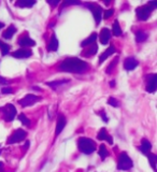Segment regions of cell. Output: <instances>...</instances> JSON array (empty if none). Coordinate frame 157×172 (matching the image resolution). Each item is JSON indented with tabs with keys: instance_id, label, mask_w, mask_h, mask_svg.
<instances>
[{
	"instance_id": "cell-22",
	"label": "cell",
	"mask_w": 157,
	"mask_h": 172,
	"mask_svg": "<svg viewBox=\"0 0 157 172\" xmlns=\"http://www.w3.org/2000/svg\"><path fill=\"white\" fill-rule=\"evenodd\" d=\"M69 80H60V81H53V82H46V85L50 86L51 88H57L58 86H62L64 84L69 83Z\"/></svg>"
},
{
	"instance_id": "cell-12",
	"label": "cell",
	"mask_w": 157,
	"mask_h": 172,
	"mask_svg": "<svg viewBox=\"0 0 157 172\" xmlns=\"http://www.w3.org/2000/svg\"><path fill=\"white\" fill-rule=\"evenodd\" d=\"M17 43H18V45H21L22 47H31V46H34V44H36V42H34L32 39H30L28 36L21 37V38L18 39V41H17Z\"/></svg>"
},
{
	"instance_id": "cell-37",
	"label": "cell",
	"mask_w": 157,
	"mask_h": 172,
	"mask_svg": "<svg viewBox=\"0 0 157 172\" xmlns=\"http://www.w3.org/2000/svg\"><path fill=\"white\" fill-rule=\"evenodd\" d=\"M47 2H49L51 6H57V4L59 3V1H58V0H57V1H50V0H49Z\"/></svg>"
},
{
	"instance_id": "cell-7",
	"label": "cell",
	"mask_w": 157,
	"mask_h": 172,
	"mask_svg": "<svg viewBox=\"0 0 157 172\" xmlns=\"http://www.w3.org/2000/svg\"><path fill=\"white\" fill-rule=\"evenodd\" d=\"M152 11L153 10H152L147 4H145V6H141L136 9L137 17H138V19H140V21H147V19L150 17V15H151Z\"/></svg>"
},
{
	"instance_id": "cell-39",
	"label": "cell",
	"mask_w": 157,
	"mask_h": 172,
	"mask_svg": "<svg viewBox=\"0 0 157 172\" xmlns=\"http://www.w3.org/2000/svg\"><path fill=\"white\" fill-rule=\"evenodd\" d=\"M2 171H3V162H0V172H2Z\"/></svg>"
},
{
	"instance_id": "cell-35",
	"label": "cell",
	"mask_w": 157,
	"mask_h": 172,
	"mask_svg": "<svg viewBox=\"0 0 157 172\" xmlns=\"http://www.w3.org/2000/svg\"><path fill=\"white\" fill-rule=\"evenodd\" d=\"M99 115L102 117V121L106 122V123H108L109 118H108V116H107V114H106V112H104V111H101V112H99Z\"/></svg>"
},
{
	"instance_id": "cell-31",
	"label": "cell",
	"mask_w": 157,
	"mask_h": 172,
	"mask_svg": "<svg viewBox=\"0 0 157 172\" xmlns=\"http://www.w3.org/2000/svg\"><path fill=\"white\" fill-rule=\"evenodd\" d=\"M108 103L110 104L111 106H114V108H119V101L117 99H115L114 97H110V98H109Z\"/></svg>"
},
{
	"instance_id": "cell-42",
	"label": "cell",
	"mask_w": 157,
	"mask_h": 172,
	"mask_svg": "<svg viewBox=\"0 0 157 172\" xmlns=\"http://www.w3.org/2000/svg\"><path fill=\"white\" fill-rule=\"evenodd\" d=\"M104 3H106V4H109V3H110V1H106V0H104Z\"/></svg>"
},
{
	"instance_id": "cell-18",
	"label": "cell",
	"mask_w": 157,
	"mask_h": 172,
	"mask_svg": "<svg viewBox=\"0 0 157 172\" xmlns=\"http://www.w3.org/2000/svg\"><path fill=\"white\" fill-rule=\"evenodd\" d=\"M47 50H49L50 52H56L58 50V40H57V38H56L55 34H52L51 39H50L49 45H47Z\"/></svg>"
},
{
	"instance_id": "cell-34",
	"label": "cell",
	"mask_w": 157,
	"mask_h": 172,
	"mask_svg": "<svg viewBox=\"0 0 157 172\" xmlns=\"http://www.w3.org/2000/svg\"><path fill=\"white\" fill-rule=\"evenodd\" d=\"M12 93H13V89L11 87H6V86L2 87L1 94H12Z\"/></svg>"
},
{
	"instance_id": "cell-41",
	"label": "cell",
	"mask_w": 157,
	"mask_h": 172,
	"mask_svg": "<svg viewBox=\"0 0 157 172\" xmlns=\"http://www.w3.org/2000/svg\"><path fill=\"white\" fill-rule=\"evenodd\" d=\"M4 27V25H3V23H1V22H0V29H2V28Z\"/></svg>"
},
{
	"instance_id": "cell-17",
	"label": "cell",
	"mask_w": 157,
	"mask_h": 172,
	"mask_svg": "<svg viewBox=\"0 0 157 172\" xmlns=\"http://www.w3.org/2000/svg\"><path fill=\"white\" fill-rule=\"evenodd\" d=\"M98 140H106L107 142L109 143V144H112L113 143V140H112V137L110 136V134H108V131L106 130V128H101L99 131V134H98L97 136Z\"/></svg>"
},
{
	"instance_id": "cell-6",
	"label": "cell",
	"mask_w": 157,
	"mask_h": 172,
	"mask_svg": "<svg viewBox=\"0 0 157 172\" xmlns=\"http://www.w3.org/2000/svg\"><path fill=\"white\" fill-rule=\"evenodd\" d=\"M1 110L3 112V119L6 122H12L15 118V116H16V109H15V106L13 104H6Z\"/></svg>"
},
{
	"instance_id": "cell-14",
	"label": "cell",
	"mask_w": 157,
	"mask_h": 172,
	"mask_svg": "<svg viewBox=\"0 0 157 172\" xmlns=\"http://www.w3.org/2000/svg\"><path fill=\"white\" fill-rule=\"evenodd\" d=\"M98 51V45L96 44V43H94V44L89 45L88 47H87L86 50H83V52L81 53V55L83 56V57H91V56H94L96 53H97Z\"/></svg>"
},
{
	"instance_id": "cell-15",
	"label": "cell",
	"mask_w": 157,
	"mask_h": 172,
	"mask_svg": "<svg viewBox=\"0 0 157 172\" xmlns=\"http://www.w3.org/2000/svg\"><path fill=\"white\" fill-rule=\"evenodd\" d=\"M115 52H116V49H115L113 45H110V46H109L108 49H107L106 51H104L103 53L100 55V57H99V64H102V62H103L104 60L107 59V58L110 57L111 55H113Z\"/></svg>"
},
{
	"instance_id": "cell-36",
	"label": "cell",
	"mask_w": 157,
	"mask_h": 172,
	"mask_svg": "<svg viewBox=\"0 0 157 172\" xmlns=\"http://www.w3.org/2000/svg\"><path fill=\"white\" fill-rule=\"evenodd\" d=\"M8 83H9V82L6 81V80L4 79L3 77H0V84H1V85H6Z\"/></svg>"
},
{
	"instance_id": "cell-25",
	"label": "cell",
	"mask_w": 157,
	"mask_h": 172,
	"mask_svg": "<svg viewBox=\"0 0 157 172\" xmlns=\"http://www.w3.org/2000/svg\"><path fill=\"white\" fill-rule=\"evenodd\" d=\"M99 156H100V158H101L102 160H104L106 159L107 157L109 156V152H108V150H107V147H106V145L104 144H101L99 146Z\"/></svg>"
},
{
	"instance_id": "cell-8",
	"label": "cell",
	"mask_w": 157,
	"mask_h": 172,
	"mask_svg": "<svg viewBox=\"0 0 157 172\" xmlns=\"http://www.w3.org/2000/svg\"><path fill=\"white\" fill-rule=\"evenodd\" d=\"M40 100H41V98L39 97V96L32 95V94H28V95H26L23 99L18 100V103L21 104L23 108H27V106H32V104H34L37 101H40Z\"/></svg>"
},
{
	"instance_id": "cell-21",
	"label": "cell",
	"mask_w": 157,
	"mask_h": 172,
	"mask_svg": "<svg viewBox=\"0 0 157 172\" xmlns=\"http://www.w3.org/2000/svg\"><path fill=\"white\" fill-rule=\"evenodd\" d=\"M15 32H16V28H15L13 25H11L10 27H8L3 31V34H2V37H3L4 39H11L15 34Z\"/></svg>"
},
{
	"instance_id": "cell-30",
	"label": "cell",
	"mask_w": 157,
	"mask_h": 172,
	"mask_svg": "<svg viewBox=\"0 0 157 172\" xmlns=\"http://www.w3.org/2000/svg\"><path fill=\"white\" fill-rule=\"evenodd\" d=\"M18 119L21 121V123L23 124V125H25V126H29L30 125V119L27 118V117H26V115L24 114V113H21V114L18 115Z\"/></svg>"
},
{
	"instance_id": "cell-2",
	"label": "cell",
	"mask_w": 157,
	"mask_h": 172,
	"mask_svg": "<svg viewBox=\"0 0 157 172\" xmlns=\"http://www.w3.org/2000/svg\"><path fill=\"white\" fill-rule=\"evenodd\" d=\"M78 147L82 153L84 154H89L94 153L96 151V144L91 139L89 138H85V137H82L78 140Z\"/></svg>"
},
{
	"instance_id": "cell-43",
	"label": "cell",
	"mask_w": 157,
	"mask_h": 172,
	"mask_svg": "<svg viewBox=\"0 0 157 172\" xmlns=\"http://www.w3.org/2000/svg\"><path fill=\"white\" fill-rule=\"evenodd\" d=\"M0 153H1V150H0Z\"/></svg>"
},
{
	"instance_id": "cell-9",
	"label": "cell",
	"mask_w": 157,
	"mask_h": 172,
	"mask_svg": "<svg viewBox=\"0 0 157 172\" xmlns=\"http://www.w3.org/2000/svg\"><path fill=\"white\" fill-rule=\"evenodd\" d=\"M147 91L150 94H154L156 91L157 87V74L152 73L147 77Z\"/></svg>"
},
{
	"instance_id": "cell-27",
	"label": "cell",
	"mask_w": 157,
	"mask_h": 172,
	"mask_svg": "<svg viewBox=\"0 0 157 172\" xmlns=\"http://www.w3.org/2000/svg\"><path fill=\"white\" fill-rule=\"evenodd\" d=\"M147 157H149V162L151 164L152 168H153L154 171H156V162H157V156L153 153H149L147 154Z\"/></svg>"
},
{
	"instance_id": "cell-26",
	"label": "cell",
	"mask_w": 157,
	"mask_h": 172,
	"mask_svg": "<svg viewBox=\"0 0 157 172\" xmlns=\"http://www.w3.org/2000/svg\"><path fill=\"white\" fill-rule=\"evenodd\" d=\"M147 39V32H144V31H137V34H136V41L137 42H144L145 40Z\"/></svg>"
},
{
	"instance_id": "cell-24",
	"label": "cell",
	"mask_w": 157,
	"mask_h": 172,
	"mask_svg": "<svg viewBox=\"0 0 157 172\" xmlns=\"http://www.w3.org/2000/svg\"><path fill=\"white\" fill-rule=\"evenodd\" d=\"M36 1H23V0H19V1L15 2V6H19V8H31L32 6H34Z\"/></svg>"
},
{
	"instance_id": "cell-5",
	"label": "cell",
	"mask_w": 157,
	"mask_h": 172,
	"mask_svg": "<svg viewBox=\"0 0 157 172\" xmlns=\"http://www.w3.org/2000/svg\"><path fill=\"white\" fill-rule=\"evenodd\" d=\"M27 136V132L23 129H17L12 134V136L8 139L6 144H13V143H18L21 141H24Z\"/></svg>"
},
{
	"instance_id": "cell-13",
	"label": "cell",
	"mask_w": 157,
	"mask_h": 172,
	"mask_svg": "<svg viewBox=\"0 0 157 172\" xmlns=\"http://www.w3.org/2000/svg\"><path fill=\"white\" fill-rule=\"evenodd\" d=\"M31 55H32V52L30 50H26V49L16 50V51L12 53V56L15 58H28Z\"/></svg>"
},
{
	"instance_id": "cell-29",
	"label": "cell",
	"mask_w": 157,
	"mask_h": 172,
	"mask_svg": "<svg viewBox=\"0 0 157 172\" xmlns=\"http://www.w3.org/2000/svg\"><path fill=\"white\" fill-rule=\"evenodd\" d=\"M117 62H119V57H116L114 60H112V62H111V64L109 65L108 68H107V70H106V72L108 73V74H111V73L113 72V69H114V67L117 65Z\"/></svg>"
},
{
	"instance_id": "cell-38",
	"label": "cell",
	"mask_w": 157,
	"mask_h": 172,
	"mask_svg": "<svg viewBox=\"0 0 157 172\" xmlns=\"http://www.w3.org/2000/svg\"><path fill=\"white\" fill-rule=\"evenodd\" d=\"M29 145H30V142H29V141H26V142H25V145H24V150H27L28 147H29Z\"/></svg>"
},
{
	"instance_id": "cell-11",
	"label": "cell",
	"mask_w": 157,
	"mask_h": 172,
	"mask_svg": "<svg viewBox=\"0 0 157 172\" xmlns=\"http://www.w3.org/2000/svg\"><path fill=\"white\" fill-rule=\"evenodd\" d=\"M66 124H67V119H66V117H65V115H62V114L58 115L57 124H56V130H55L56 136H58V134H59L60 132L62 131V129L65 128Z\"/></svg>"
},
{
	"instance_id": "cell-32",
	"label": "cell",
	"mask_w": 157,
	"mask_h": 172,
	"mask_svg": "<svg viewBox=\"0 0 157 172\" xmlns=\"http://www.w3.org/2000/svg\"><path fill=\"white\" fill-rule=\"evenodd\" d=\"M113 13H114V9H108V10H106L103 13V18H106V19L110 18L113 15Z\"/></svg>"
},
{
	"instance_id": "cell-20",
	"label": "cell",
	"mask_w": 157,
	"mask_h": 172,
	"mask_svg": "<svg viewBox=\"0 0 157 172\" xmlns=\"http://www.w3.org/2000/svg\"><path fill=\"white\" fill-rule=\"evenodd\" d=\"M151 149H152V143L150 142L149 140H147V139H143L142 142H141V146H140L141 152L144 154H149Z\"/></svg>"
},
{
	"instance_id": "cell-19",
	"label": "cell",
	"mask_w": 157,
	"mask_h": 172,
	"mask_svg": "<svg viewBox=\"0 0 157 172\" xmlns=\"http://www.w3.org/2000/svg\"><path fill=\"white\" fill-rule=\"evenodd\" d=\"M96 40H97V34H96V32H93V34H91V36L88 37V38H86L84 41H82V43H81V46H82V47L89 46V45L96 43Z\"/></svg>"
},
{
	"instance_id": "cell-4",
	"label": "cell",
	"mask_w": 157,
	"mask_h": 172,
	"mask_svg": "<svg viewBox=\"0 0 157 172\" xmlns=\"http://www.w3.org/2000/svg\"><path fill=\"white\" fill-rule=\"evenodd\" d=\"M85 6L91 11L96 24H99L100 22H101V16H102V8L101 6L97 3H93V2H86Z\"/></svg>"
},
{
	"instance_id": "cell-16",
	"label": "cell",
	"mask_w": 157,
	"mask_h": 172,
	"mask_svg": "<svg viewBox=\"0 0 157 172\" xmlns=\"http://www.w3.org/2000/svg\"><path fill=\"white\" fill-rule=\"evenodd\" d=\"M139 65L138 60H136L134 57H128L126 58L125 62H124V67H125V69L127 71H131L134 70L135 68H136L137 66Z\"/></svg>"
},
{
	"instance_id": "cell-40",
	"label": "cell",
	"mask_w": 157,
	"mask_h": 172,
	"mask_svg": "<svg viewBox=\"0 0 157 172\" xmlns=\"http://www.w3.org/2000/svg\"><path fill=\"white\" fill-rule=\"evenodd\" d=\"M110 86L111 87H114L115 86V81H111L110 82Z\"/></svg>"
},
{
	"instance_id": "cell-1",
	"label": "cell",
	"mask_w": 157,
	"mask_h": 172,
	"mask_svg": "<svg viewBox=\"0 0 157 172\" xmlns=\"http://www.w3.org/2000/svg\"><path fill=\"white\" fill-rule=\"evenodd\" d=\"M88 65L84 60H81L78 57H68L62 60L58 66L59 71L68 73H83L87 70Z\"/></svg>"
},
{
	"instance_id": "cell-23",
	"label": "cell",
	"mask_w": 157,
	"mask_h": 172,
	"mask_svg": "<svg viewBox=\"0 0 157 172\" xmlns=\"http://www.w3.org/2000/svg\"><path fill=\"white\" fill-rule=\"evenodd\" d=\"M112 34H114L115 37H119L122 34V28H121V26H119L117 19L114 21V23H113V25H112Z\"/></svg>"
},
{
	"instance_id": "cell-28",
	"label": "cell",
	"mask_w": 157,
	"mask_h": 172,
	"mask_svg": "<svg viewBox=\"0 0 157 172\" xmlns=\"http://www.w3.org/2000/svg\"><path fill=\"white\" fill-rule=\"evenodd\" d=\"M0 51H1L2 56L8 55L9 52H10V46H9V44H6V43L2 42L1 40H0Z\"/></svg>"
},
{
	"instance_id": "cell-10",
	"label": "cell",
	"mask_w": 157,
	"mask_h": 172,
	"mask_svg": "<svg viewBox=\"0 0 157 172\" xmlns=\"http://www.w3.org/2000/svg\"><path fill=\"white\" fill-rule=\"evenodd\" d=\"M111 39V31L110 29H108V28H102L101 31H100L99 34V40H100V43L103 45L108 44L109 41H110Z\"/></svg>"
},
{
	"instance_id": "cell-3",
	"label": "cell",
	"mask_w": 157,
	"mask_h": 172,
	"mask_svg": "<svg viewBox=\"0 0 157 172\" xmlns=\"http://www.w3.org/2000/svg\"><path fill=\"white\" fill-rule=\"evenodd\" d=\"M134 164H132V160L129 156L127 155L126 152H123L121 153L119 157V162H117V169L119 170H124V171H127L129 169L132 168Z\"/></svg>"
},
{
	"instance_id": "cell-33",
	"label": "cell",
	"mask_w": 157,
	"mask_h": 172,
	"mask_svg": "<svg viewBox=\"0 0 157 172\" xmlns=\"http://www.w3.org/2000/svg\"><path fill=\"white\" fill-rule=\"evenodd\" d=\"M80 3H81L80 1H65L62 3V9L64 8L65 6H72V4H80ZM62 9H60V11H62Z\"/></svg>"
}]
</instances>
